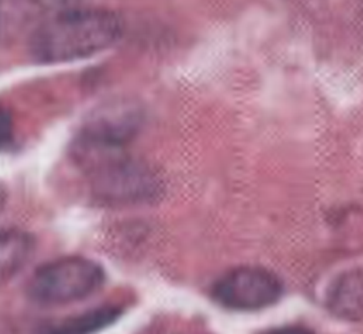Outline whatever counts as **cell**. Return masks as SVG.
Instances as JSON below:
<instances>
[{
    "label": "cell",
    "mask_w": 363,
    "mask_h": 334,
    "mask_svg": "<svg viewBox=\"0 0 363 334\" xmlns=\"http://www.w3.org/2000/svg\"><path fill=\"white\" fill-rule=\"evenodd\" d=\"M122 313V309L115 304L98 306L50 323L37 334H95L112 326Z\"/></svg>",
    "instance_id": "cell-7"
},
{
    "label": "cell",
    "mask_w": 363,
    "mask_h": 334,
    "mask_svg": "<svg viewBox=\"0 0 363 334\" xmlns=\"http://www.w3.org/2000/svg\"><path fill=\"white\" fill-rule=\"evenodd\" d=\"M284 292L279 277L262 266H237L211 287L213 300L234 311H257L275 304Z\"/></svg>",
    "instance_id": "cell-4"
},
{
    "label": "cell",
    "mask_w": 363,
    "mask_h": 334,
    "mask_svg": "<svg viewBox=\"0 0 363 334\" xmlns=\"http://www.w3.org/2000/svg\"><path fill=\"white\" fill-rule=\"evenodd\" d=\"M122 33L116 13L81 6L45 17L30 35L28 52L41 64L72 62L105 51Z\"/></svg>",
    "instance_id": "cell-1"
},
{
    "label": "cell",
    "mask_w": 363,
    "mask_h": 334,
    "mask_svg": "<svg viewBox=\"0 0 363 334\" xmlns=\"http://www.w3.org/2000/svg\"><path fill=\"white\" fill-rule=\"evenodd\" d=\"M142 110L135 102L115 100L96 109L77 137L106 146L126 147L142 126Z\"/></svg>",
    "instance_id": "cell-5"
},
{
    "label": "cell",
    "mask_w": 363,
    "mask_h": 334,
    "mask_svg": "<svg viewBox=\"0 0 363 334\" xmlns=\"http://www.w3.org/2000/svg\"><path fill=\"white\" fill-rule=\"evenodd\" d=\"M31 239L20 231H9L3 234L1 243V265L3 276L14 275V272L24 263L30 253Z\"/></svg>",
    "instance_id": "cell-8"
},
{
    "label": "cell",
    "mask_w": 363,
    "mask_h": 334,
    "mask_svg": "<svg viewBox=\"0 0 363 334\" xmlns=\"http://www.w3.org/2000/svg\"><path fill=\"white\" fill-rule=\"evenodd\" d=\"M104 283L105 270L98 262L69 255L37 267L27 283V294L41 306H65L94 296Z\"/></svg>",
    "instance_id": "cell-3"
},
{
    "label": "cell",
    "mask_w": 363,
    "mask_h": 334,
    "mask_svg": "<svg viewBox=\"0 0 363 334\" xmlns=\"http://www.w3.org/2000/svg\"><path fill=\"white\" fill-rule=\"evenodd\" d=\"M259 334H315L309 328L302 327V326H281V327H274L269 330H265Z\"/></svg>",
    "instance_id": "cell-10"
},
{
    "label": "cell",
    "mask_w": 363,
    "mask_h": 334,
    "mask_svg": "<svg viewBox=\"0 0 363 334\" xmlns=\"http://www.w3.org/2000/svg\"><path fill=\"white\" fill-rule=\"evenodd\" d=\"M27 1L35 10H40V11L48 13V16H52L60 11L81 7L84 0H27Z\"/></svg>",
    "instance_id": "cell-9"
},
{
    "label": "cell",
    "mask_w": 363,
    "mask_h": 334,
    "mask_svg": "<svg viewBox=\"0 0 363 334\" xmlns=\"http://www.w3.org/2000/svg\"><path fill=\"white\" fill-rule=\"evenodd\" d=\"M71 157L84 171L91 192L99 201L130 204L157 194L156 175L147 164L130 156L126 147L75 139L71 144Z\"/></svg>",
    "instance_id": "cell-2"
},
{
    "label": "cell",
    "mask_w": 363,
    "mask_h": 334,
    "mask_svg": "<svg viewBox=\"0 0 363 334\" xmlns=\"http://www.w3.org/2000/svg\"><path fill=\"white\" fill-rule=\"evenodd\" d=\"M328 309L340 320L363 323V267L343 272L326 296Z\"/></svg>",
    "instance_id": "cell-6"
}]
</instances>
